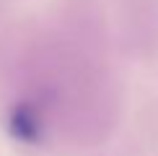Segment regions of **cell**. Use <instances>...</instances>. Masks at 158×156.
I'll list each match as a JSON object with an SVG mask.
<instances>
[{
    "label": "cell",
    "mask_w": 158,
    "mask_h": 156,
    "mask_svg": "<svg viewBox=\"0 0 158 156\" xmlns=\"http://www.w3.org/2000/svg\"><path fill=\"white\" fill-rule=\"evenodd\" d=\"M8 128H10V133L16 135L18 141H23V143H36L39 141V117H36V112L29 104H21V107H16L10 112Z\"/></svg>",
    "instance_id": "6da1fadb"
}]
</instances>
